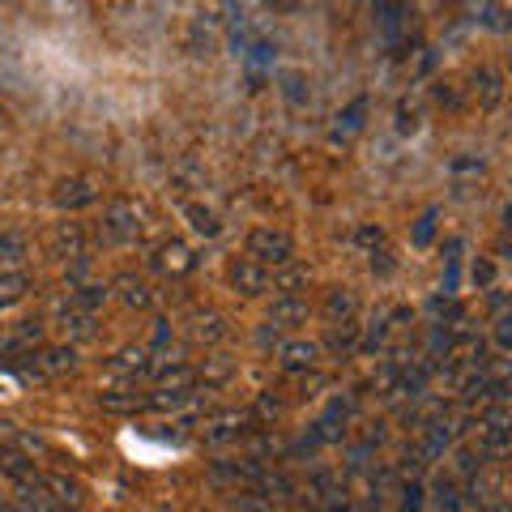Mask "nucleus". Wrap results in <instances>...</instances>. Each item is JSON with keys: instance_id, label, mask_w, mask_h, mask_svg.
I'll use <instances>...</instances> for the list:
<instances>
[{"instance_id": "ddd939ff", "label": "nucleus", "mask_w": 512, "mask_h": 512, "mask_svg": "<svg viewBox=\"0 0 512 512\" xmlns=\"http://www.w3.org/2000/svg\"><path fill=\"white\" fill-rule=\"evenodd\" d=\"M5 133H9V111L0 107V137H5Z\"/></svg>"}, {"instance_id": "4468645a", "label": "nucleus", "mask_w": 512, "mask_h": 512, "mask_svg": "<svg viewBox=\"0 0 512 512\" xmlns=\"http://www.w3.org/2000/svg\"><path fill=\"white\" fill-rule=\"evenodd\" d=\"M13 346H18V342H13V338H5V333H0V355H5V350H13Z\"/></svg>"}, {"instance_id": "6e6552de", "label": "nucleus", "mask_w": 512, "mask_h": 512, "mask_svg": "<svg viewBox=\"0 0 512 512\" xmlns=\"http://www.w3.org/2000/svg\"><path fill=\"white\" fill-rule=\"evenodd\" d=\"M436 218H440V210H427L419 222H414V248H427L431 244V239H436Z\"/></svg>"}, {"instance_id": "39448f33", "label": "nucleus", "mask_w": 512, "mask_h": 512, "mask_svg": "<svg viewBox=\"0 0 512 512\" xmlns=\"http://www.w3.org/2000/svg\"><path fill=\"white\" fill-rule=\"evenodd\" d=\"M312 359H316V346H312V342H291V346H282V367H286V372L312 367Z\"/></svg>"}, {"instance_id": "f03ea898", "label": "nucleus", "mask_w": 512, "mask_h": 512, "mask_svg": "<svg viewBox=\"0 0 512 512\" xmlns=\"http://www.w3.org/2000/svg\"><path fill=\"white\" fill-rule=\"evenodd\" d=\"M99 192L90 188V180H64L60 188H56V205L60 210H82V205H90Z\"/></svg>"}, {"instance_id": "f8f14e48", "label": "nucleus", "mask_w": 512, "mask_h": 512, "mask_svg": "<svg viewBox=\"0 0 512 512\" xmlns=\"http://www.w3.org/2000/svg\"><path fill=\"white\" fill-rule=\"evenodd\" d=\"M508 325H512L508 316H500V320H495V342H500V350H508Z\"/></svg>"}, {"instance_id": "7ed1b4c3", "label": "nucleus", "mask_w": 512, "mask_h": 512, "mask_svg": "<svg viewBox=\"0 0 512 512\" xmlns=\"http://www.w3.org/2000/svg\"><path fill=\"white\" fill-rule=\"evenodd\" d=\"M231 282H235L244 295H261V291H269V278H265L252 261H239V265L231 269Z\"/></svg>"}, {"instance_id": "1a4fd4ad", "label": "nucleus", "mask_w": 512, "mask_h": 512, "mask_svg": "<svg viewBox=\"0 0 512 512\" xmlns=\"http://www.w3.org/2000/svg\"><path fill=\"white\" fill-rule=\"evenodd\" d=\"M188 218H192V227H197L201 235H218V222L210 210H201V205H188Z\"/></svg>"}, {"instance_id": "9b49d317", "label": "nucleus", "mask_w": 512, "mask_h": 512, "mask_svg": "<svg viewBox=\"0 0 512 512\" xmlns=\"http://www.w3.org/2000/svg\"><path fill=\"white\" fill-rule=\"evenodd\" d=\"M329 312H355V295H333L329 299Z\"/></svg>"}, {"instance_id": "20e7f679", "label": "nucleus", "mask_w": 512, "mask_h": 512, "mask_svg": "<svg viewBox=\"0 0 512 512\" xmlns=\"http://www.w3.org/2000/svg\"><path fill=\"white\" fill-rule=\"evenodd\" d=\"M380 30L384 43L397 47V39H402V0H380Z\"/></svg>"}, {"instance_id": "f257e3e1", "label": "nucleus", "mask_w": 512, "mask_h": 512, "mask_svg": "<svg viewBox=\"0 0 512 512\" xmlns=\"http://www.w3.org/2000/svg\"><path fill=\"white\" fill-rule=\"evenodd\" d=\"M248 252H252V261H274V265H282V261H291L295 244H291V235H286V231L261 227V231L248 235Z\"/></svg>"}, {"instance_id": "423d86ee", "label": "nucleus", "mask_w": 512, "mask_h": 512, "mask_svg": "<svg viewBox=\"0 0 512 512\" xmlns=\"http://www.w3.org/2000/svg\"><path fill=\"white\" fill-rule=\"evenodd\" d=\"M363 116H367V99H355L342 116H338V137H355L363 128Z\"/></svg>"}, {"instance_id": "9d476101", "label": "nucleus", "mask_w": 512, "mask_h": 512, "mask_svg": "<svg viewBox=\"0 0 512 512\" xmlns=\"http://www.w3.org/2000/svg\"><path fill=\"white\" fill-rule=\"evenodd\" d=\"M22 295H26V278H5V282H0V308L18 303Z\"/></svg>"}, {"instance_id": "0eeeda50", "label": "nucleus", "mask_w": 512, "mask_h": 512, "mask_svg": "<svg viewBox=\"0 0 512 512\" xmlns=\"http://www.w3.org/2000/svg\"><path fill=\"white\" fill-rule=\"evenodd\" d=\"M128 218H133V205H111V235H116V239H128V235H137L141 231V222H128Z\"/></svg>"}]
</instances>
